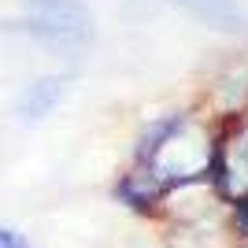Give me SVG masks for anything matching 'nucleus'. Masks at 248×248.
<instances>
[{"label":"nucleus","mask_w":248,"mask_h":248,"mask_svg":"<svg viewBox=\"0 0 248 248\" xmlns=\"http://www.w3.org/2000/svg\"><path fill=\"white\" fill-rule=\"evenodd\" d=\"M22 30L60 56H82L96 37L82 0H22Z\"/></svg>","instance_id":"2"},{"label":"nucleus","mask_w":248,"mask_h":248,"mask_svg":"<svg viewBox=\"0 0 248 248\" xmlns=\"http://www.w3.org/2000/svg\"><path fill=\"white\" fill-rule=\"evenodd\" d=\"M230 226H233V233L248 245V193H245L241 200H233V204H230Z\"/></svg>","instance_id":"6"},{"label":"nucleus","mask_w":248,"mask_h":248,"mask_svg":"<svg viewBox=\"0 0 248 248\" xmlns=\"http://www.w3.org/2000/svg\"><path fill=\"white\" fill-rule=\"evenodd\" d=\"M170 4L211 33H226V37H245L248 33V11L237 0H170Z\"/></svg>","instance_id":"3"},{"label":"nucleus","mask_w":248,"mask_h":248,"mask_svg":"<svg viewBox=\"0 0 248 248\" xmlns=\"http://www.w3.org/2000/svg\"><path fill=\"white\" fill-rule=\"evenodd\" d=\"M0 248H33V245H30L26 233H19V230H11V226H0Z\"/></svg>","instance_id":"7"},{"label":"nucleus","mask_w":248,"mask_h":248,"mask_svg":"<svg viewBox=\"0 0 248 248\" xmlns=\"http://www.w3.org/2000/svg\"><path fill=\"white\" fill-rule=\"evenodd\" d=\"M222 119L200 111H170L159 115L141 130L134 148V167L163 186V193L211 182V159Z\"/></svg>","instance_id":"1"},{"label":"nucleus","mask_w":248,"mask_h":248,"mask_svg":"<svg viewBox=\"0 0 248 248\" xmlns=\"http://www.w3.org/2000/svg\"><path fill=\"white\" fill-rule=\"evenodd\" d=\"M67 85H71V74H41V78H33L26 89H22L19 104H15V111H19L22 123H41L45 115H52L60 108V100L67 96Z\"/></svg>","instance_id":"4"},{"label":"nucleus","mask_w":248,"mask_h":248,"mask_svg":"<svg viewBox=\"0 0 248 248\" xmlns=\"http://www.w3.org/2000/svg\"><path fill=\"white\" fill-rule=\"evenodd\" d=\"M115 200L123 207H130V211H141V215H155L159 207H163L167 193L163 186L155 182L148 170H141V167L130 163V170H126L119 182H115Z\"/></svg>","instance_id":"5"}]
</instances>
